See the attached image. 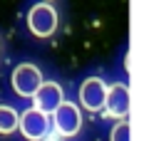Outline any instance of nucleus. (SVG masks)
<instances>
[{"mask_svg": "<svg viewBox=\"0 0 149 141\" xmlns=\"http://www.w3.org/2000/svg\"><path fill=\"white\" fill-rule=\"evenodd\" d=\"M20 131L27 141H42L50 131V121H47V114L40 111L37 106L32 109H25L20 114Z\"/></svg>", "mask_w": 149, "mask_h": 141, "instance_id": "nucleus-4", "label": "nucleus"}, {"mask_svg": "<svg viewBox=\"0 0 149 141\" xmlns=\"http://www.w3.org/2000/svg\"><path fill=\"white\" fill-rule=\"evenodd\" d=\"M109 141H132V129H129V121L122 119L109 134Z\"/></svg>", "mask_w": 149, "mask_h": 141, "instance_id": "nucleus-9", "label": "nucleus"}, {"mask_svg": "<svg viewBox=\"0 0 149 141\" xmlns=\"http://www.w3.org/2000/svg\"><path fill=\"white\" fill-rule=\"evenodd\" d=\"M129 87L127 84H112L107 92V102H104V111L112 119H127L129 116Z\"/></svg>", "mask_w": 149, "mask_h": 141, "instance_id": "nucleus-6", "label": "nucleus"}, {"mask_svg": "<svg viewBox=\"0 0 149 141\" xmlns=\"http://www.w3.org/2000/svg\"><path fill=\"white\" fill-rule=\"evenodd\" d=\"M52 126L57 131V136L70 139V136H77L82 129V114L77 109V104L72 102H62L57 109L52 111Z\"/></svg>", "mask_w": 149, "mask_h": 141, "instance_id": "nucleus-3", "label": "nucleus"}, {"mask_svg": "<svg viewBox=\"0 0 149 141\" xmlns=\"http://www.w3.org/2000/svg\"><path fill=\"white\" fill-rule=\"evenodd\" d=\"M35 99V106L45 114H52L60 104L65 102V92L57 82H42V87L37 89V94L32 97Z\"/></svg>", "mask_w": 149, "mask_h": 141, "instance_id": "nucleus-7", "label": "nucleus"}, {"mask_svg": "<svg viewBox=\"0 0 149 141\" xmlns=\"http://www.w3.org/2000/svg\"><path fill=\"white\" fill-rule=\"evenodd\" d=\"M107 92H109V87L100 77H90L80 87V104L85 109H90V111H100V109H104Z\"/></svg>", "mask_w": 149, "mask_h": 141, "instance_id": "nucleus-5", "label": "nucleus"}, {"mask_svg": "<svg viewBox=\"0 0 149 141\" xmlns=\"http://www.w3.org/2000/svg\"><path fill=\"white\" fill-rule=\"evenodd\" d=\"M15 129H20V114L13 106L0 104V134H13Z\"/></svg>", "mask_w": 149, "mask_h": 141, "instance_id": "nucleus-8", "label": "nucleus"}, {"mask_svg": "<svg viewBox=\"0 0 149 141\" xmlns=\"http://www.w3.org/2000/svg\"><path fill=\"white\" fill-rule=\"evenodd\" d=\"M10 84H13V89H15V94L32 99V97L37 94V89L42 87V72H40L35 64H30V62L17 64V67L13 69Z\"/></svg>", "mask_w": 149, "mask_h": 141, "instance_id": "nucleus-2", "label": "nucleus"}, {"mask_svg": "<svg viewBox=\"0 0 149 141\" xmlns=\"http://www.w3.org/2000/svg\"><path fill=\"white\" fill-rule=\"evenodd\" d=\"M27 27L35 37H50L57 30V10L50 3H37L27 12Z\"/></svg>", "mask_w": 149, "mask_h": 141, "instance_id": "nucleus-1", "label": "nucleus"}]
</instances>
